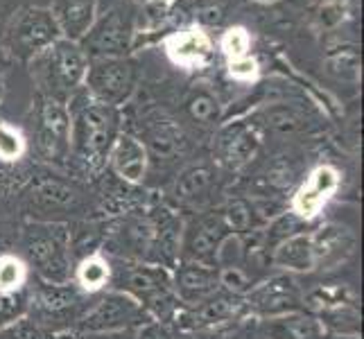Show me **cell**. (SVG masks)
<instances>
[{"label":"cell","instance_id":"cell-1","mask_svg":"<svg viewBox=\"0 0 364 339\" xmlns=\"http://www.w3.org/2000/svg\"><path fill=\"white\" fill-rule=\"evenodd\" d=\"M70 152L89 172H100L116 138L120 136V113L116 107L97 102L86 91L68 99Z\"/></svg>","mask_w":364,"mask_h":339},{"label":"cell","instance_id":"cell-2","mask_svg":"<svg viewBox=\"0 0 364 339\" xmlns=\"http://www.w3.org/2000/svg\"><path fill=\"white\" fill-rule=\"evenodd\" d=\"M111 287L136 298L159 323L174 321L181 308L172 290V271L166 265L129 260L111 262Z\"/></svg>","mask_w":364,"mask_h":339},{"label":"cell","instance_id":"cell-3","mask_svg":"<svg viewBox=\"0 0 364 339\" xmlns=\"http://www.w3.org/2000/svg\"><path fill=\"white\" fill-rule=\"evenodd\" d=\"M23 260L46 283H70V231L59 222H32L23 229Z\"/></svg>","mask_w":364,"mask_h":339},{"label":"cell","instance_id":"cell-4","mask_svg":"<svg viewBox=\"0 0 364 339\" xmlns=\"http://www.w3.org/2000/svg\"><path fill=\"white\" fill-rule=\"evenodd\" d=\"M32 61V75L39 84V95H48L59 102H66L84 84L89 68V57L84 55L80 43L68 39H57Z\"/></svg>","mask_w":364,"mask_h":339},{"label":"cell","instance_id":"cell-5","mask_svg":"<svg viewBox=\"0 0 364 339\" xmlns=\"http://www.w3.org/2000/svg\"><path fill=\"white\" fill-rule=\"evenodd\" d=\"M154 321L147 310L129 294L109 290L100 292L93 303L86 306L82 317L75 321L70 330L77 333H122L138 330L145 323Z\"/></svg>","mask_w":364,"mask_h":339},{"label":"cell","instance_id":"cell-6","mask_svg":"<svg viewBox=\"0 0 364 339\" xmlns=\"http://www.w3.org/2000/svg\"><path fill=\"white\" fill-rule=\"evenodd\" d=\"M61 39L59 28L43 7H21L14 16L9 18L5 30V45L14 57L30 61L48 45Z\"/></svg>","mask_w":364,"mask_h":339},{"label":"cell","instance_id":"cell-7","mask_svg":"<svg viewBox=\"0 0 364 339\" xmlns=\"http://www.w3.org/2000/svg\"><path fill=\"white\" fill-rule=\"evenodd\" d=\"M138 82V68L129 57L91 59L84 75V91L97 102L120 107L132 97Z\"/></svg>","mask_w":364,"mask_h":339},{"label":"cell","instance_id":"cell-8","mask_svg":"<svg viewBox=\"0 0 364 339\" xmlns=\"http://www.w3.org/2000/svg\"><path fill=\"white\" fill-rule=\"evenodd\" d=\"M86 298L89 294H84L77 285L70 283H46L39 281V287L30 294L28 308L34 312V323H39L41 328L50 323H66L68 330L82 317V312L86 310Z\"/></svg>","mask_w":364,"mask_h":339},{"label":"cell","instance_id":"cell-9","mask_svg":"<svg viewBox=\"0 0 364 339\" xmlns=\"http://www.w3.org/2000/svg\"><path fill=\"white\" fill-rule=\"evenodd\" d=\"M134 39V16L127 9L114 7L93 21L91 30L80 41L86 57H127Z\"/></svg>","mask_w":364,"mask_h":339},{"label":"cell","instance_id":"cell-10","mask_svg":"<svg viewBox=\"0 0 364 339\" xmlns=\"http://www.w3.org/2000/svg\"><path fill=\"white\" fill-rule=\"evenodd\" d=\"M229 235L227 222H224L222 212H202L195 220L186 224L179 240V258L188 262H199V265L215 267L218 254Z\"/></svg>","mask_w":364,"mask_h":339},{"label":"cell","instance_id":"cell-11","mask_svg":"<svg viewBox=\"0 0 364 339\" xmlns=\"http://www.w3.org/2000/svg\"><path fill=\"white\" fill-rule=\"evenodd\" d=\"M245 312L258 315L260 319L279 317L285 312H296L304 308V294L299 290V283L292 274L281 271L274 274L262 283H256L242 296Z\"/></svg>","mask_w":364,"mask_h":339},{"label":"cell","instance_id":"cell-12","mask_svg":"<svg viewBox=\"0 0 364 339\" xmlns=\"http://www.w3.org/2000/svg\"><path fill=\"white\" fill-rule=\"evenodd\" d=\"M242 315H245L242 296H233L220 290L218 294L202 301V303L179 308V312L174 315V321H177L179 330L183 333H210L224 323L240 319Z\"/></svg>","mask_w":364,"mask_h":339},{"label":"cell","instance_id":"cell-13","mask_svg":"<svg viewBox=\"0 0 364 339\" xmlns=\"http://www.w3.org/2000/svg\"><path fill=\"white\" fill-rule=\"evenodd\" d=\"M337 188H340V172L333 166L315 168L294 193L290 212H294V215L299 220H304L306 224L312 222L323 210V206L331 202V197L337 193Z\"/></svg>","mask_w":364,"mask_h":339},{"label":"cell","instance_id":"cell-14","mask_svg":"<svg viewBox=\"0 0 364 339\" xmlns=\"http://www.w3.org/2000/svg\"><path fill=\"white\" fill-rule=\"evenodd\" d=\"M172 290L181 308L202 303L222 290L218 267L181 260L177 269L172 271Z\"/></svg>","mask_w":364,"mask_h":339},{"label":"cell","instance_id":"cell-15","mask_svg":"<svg viewBox=\"0 0 364 339\" xmlns=\"http://www.w3.org/2000/svg\"><path fill=\"white\" fill-rule=\"evenodd\" d=\"M39 138L48 156H61L70 149V116L68 104L39 95Z\"/></svg>","mask_w":364,"mask_h":339},{"label":"cell","instance_id":"cell-16","mask_svg":"<svg viewBox=\"0 0 364 339\" xmlns=\"http://www.w3.org/2000/svg\"><path fill=\"white\" fill-rule=\"evenodd\" d=\"M107 163L116 172L118 179H122L124 183L138 185L147 177L149 156L141 138H136L132 134H120L114 147H111Z\"/></svg>","mask_w":364,"mask_h":339},{"label":"cell","instance_id":"cell-17","mask_svg":"<svg viewBox=\"0 0 364 339\" xmlns=\"http://www.w3.org/2000/svg\"><path fill=\"white\" fill-rule=\"evenodd\" d=\"M97 11V0H53V14L61 39L80 43L91 30Z\"/></svg>","mask_w":364,"mask_h":339},{"label":"cell","instance_id":"cell-18","mask_svg":"<svg viewBox=\"0 0 364 339\" xmlns=\"http://www.w3.org/2000/svg\"><path fill=\"white\" fill-rule=\"evenodd\" d=\"M312 235V251H315V269H328L344 262L353 254V233L340 224H326L317 231H310Z\"/></svg>","mask_w":364,"mask_h":339},{"label":"cell","instance_id":"cell-19","mask_svg":"<svg viewBox=\"0 0 364 339\" xmlns=\"http://www.w3.org/2000/svg\"><path fill=\"white\" fill-rule=\"evenodd\" d=\"M258 330L262 339H323L326 335L321 321L304 310L262 319Z\"/></svg>","mask_w":364,"mask_h":339},{"label":"cell","instance_id":"cell-20","mask_svg":"<svg viewBox=\"0 0 364 339\" xmlns=\"http://www.w3.org/2000/svg\"><path fill=\"white\" fill-rule=\"evenodd\" d=\"M269 265L287 274H306L315 269V251H312V235L301 231L269 251Z\"/></svg>","mask_w":364,"mask_h":339},{"label":"cell","instance_id":"cell-21","mask_svg":"<svg viewBox=\"0 0 364 339\" xmlns=\"http://www.w3.org/2000/svg\"><path fill=\"white\" fill-rule=\"evenodd\" d=\"M256 149H258V134L251 124L233 122L220 131V143H218L220 158L233 168L247 163L256 154Z\"/></svg>","mask_w":364,"mask_h":339},{"label":"cell","instance_id":"cell-22","mask_svg":"<svg viewBox=\"0 0 364 339\" xmlns=\"http://www.w3.org/2000/svg\"><path fill=\"white\" fill-rule=\"evenodd\" d=\"M215 185V170L210 166H193L183 170L174 181L172 195L179 204L199 206L208 199V193Z\"/></svg>","mask_w":364,"mask_h":339},{"label":"cell","instance_id":"cell-23","mask_svg":"<svg viewBox=\"0 0 364 339\" xmlns=\"http://www.w3.org/2000/svg\"><path fill=\"white\" fill-rule=\"evenodd\" d=\"M70 281L89 296L107 292V287H111V260L100 251H93L73 267Z\"/></svg>","mask_w":364,"mask_h":339},{"label":"cell","instance_id":"cell-24","mask_svg":"<svg viewBox=\"0 0 364 339\" xmlns=\"http://www.w3.org/2000/svg\"><path fill=\"white\" fill-rule=\"evenodd\" d=\"M168 55L183 66L202 64L210 55V39L202 30H186L168 41Z\"/></svg>","mask_w":364,"mask_h":339},{"label":"cell","instance_id":"cell-25","mask_svg":"<svg viewBox=\"0 0 364 339\" xmlns=\"http://www.w3.org/2000/svg\"><path fill=\"white\" fill-rule=\"evenodd\" d=\"M147 149V156L149 161L154 158H163V161H172L181 152V145H183V138L181 131L174 127L170 120H159L154 122L152 127L147 131V141L143 143Z\"/></svg>","mask_w":364,"mask_h":339},{"label":"cell","instance_id":"cell-26","mask_svg":"<svg viewBox=\"0 0 364 339\" xmlns=\"http://www.w3.org/2000/svg\"><path fill=\"white\" fill-rule=\"evenodd\" d=\"M186 111L199 127H215L222 118V104L218 95L204 84H195L191 89L186 97Z\"/></svg>","mask_w":364,"mask_h":339},{"label":"cell","instance_id":"cell-27","mask_svg":"<svg viewBox=\"0 0 364 339\" xmlns=\"http://www.w3.org/2000/svg\"><path fill=\"white\" fill-rule=\"evenodd\" d=\"M30 267L18 254L0 256V296H14L25 292L30 283Z\"/></svg>","mask_w":364,"mask_h":339},{"label":"cell","instance_id":"cell-28","mask_svg":"<svg viewBox=\"0 0 364 339\" xmlns=\"http://www.w3.org/2000/svg\"><path fill=\"white\" fill-rule=\"evenodd\" d=\"M30 197H32V204L41 208H64L77 202V195L73 193V188H68L64 181L50 179V177L36 181Z\"/></svg>","mask_w":364,"mask_h":339},{"label":"cell","instance_id":"cell-29","mask_svg":"<svg viewBox=\"0 0 364 339\" xmlns=\"http://www.w3.org/2000/svg\"><path fill=\"white\" fill-rule=\"evenodd\" d=\"M220 212L233 235H247L258 226V212L247 199H231Z\"/></svg>","mask_w":364,"mask_h":339},{"label":"cell","instance_id":"cell-30","mask_svg":"<svg viewBox=\"0 0 364 339\" xmlns=\"http://www.w3.org/2000/svg\"><path fill=\"white\" fill-rule=\"evenodd\" d=\"M265 122L276 134H296L306 127L304 113H299L294 107H287V104L269 107L265 111Z\"/></svg>","mask_w":364,"mask_h":339},{"label":"cell","instance_id":"cell-31","mask_svg":"<svg viewBox=\"0 0 364 339\" xmlns=\"http://www.w3.org/2000/svg\"><path fill=\"white\" fill-rule=\"evenodd\" d=\"M326 68L342 82H355L360 77V59L355 50H342L326 59Z\"/></svg>","mask_w":364,"mask_h":339},{"label":"cell","instance_id":"cell-32","mask_svg":"<svg viewBox=\"0 0 364 339\" xmlns=\"http://www.w3.org/2000/svg\"><path fill=\"white\" fill-rule=\"evenodd\" d=\"M25 154V138L18 129L0 120V163H14Z\"/></svg>","mask_w":364,"mask_h":339},{"label":"cell","instance_id":"cell-33","mask_svg":"<svg viewBox=\"0 0 364 339\" xmlns=\"http://www.w3.org/2000/svg\"><path fill=\"white\" fill-rule=\"evenodd\" d=\"M222 50L227 53V57L233 59H242L247 57V50H249V34L242 28H233L227 34L222 36Z\"/></svg>","mask_w":364,"mask_h":339},{"label":"cell","instance_id":"cell-34","mask_svg":"<svg viewBox=\"0 0 364 339\" xmlns=\"http://www.w3.org/2000/svg\"><path fill=\"white\" fill-rule=\"evenodd\" d=\"M344 18V7L337 3H323L319 9V23L323 28H335Z\"/></svg>","mask_w":364,"mask_h":339},{"label":"cell","instance_id":"cell-35","mask_svg":"<svg viewBox=\"0 0 364 339\" xmlns=\"http://www.w3.org/2000/svg\"><path fill=\"white\" fill-rule=\"evenodd\" d=\"M229 68H231L233 77H237V80H251L256 75V61L247 55L242 59H233Z\"/></svg>","mask_w":364,"mask_h":339},{"label":"cell","instance_id":"cell-36","mask_svg":"<svg viewBox=\"0 0 364 339\" xmlns=\"http://www.w3.org/2000/svg\"><path fill=\"white\" fill-rule=\"evenodd\" d=\"M16 177H18V174L11 172L7 168V163H0V199H7L18 188Z\"/></svg>","mask_w":364,"mask_h":339},{"label":"cell","instance_id":"cell-37","mask_svg":"<svg viewBox=\"0 0 364 339\" xmlns=\"http://www.w3.org/2000/svg\"><path fill=\"white\" fill-rule=\"evenodd\" d=\"M134 339H172V335L166 330V325L159 323V321H149L145 323L143 328L136 330Z\"/></svg>","mask_w":364,"mask_h":339},{"label":"cell","instance_id":"cell-38","mask_svg":"<svg viewBox=\"0 0 364 339\" xmlns=\"http://www.w3.org/2000/svg\"><path fill=\"white\" fill-rule=\"evenodd\" d=\"M323 339H360V335H337V333H326Z\"/></svg>","mask_w":364,"mask_h":339},{"label":"cell","instance_id":"cell-39","mask_svg":"<svg viewBox=\"0 0 364 339\" xmlns=\"http://www.w3.org/2000/svg\"><path fill=\"white\" fill-rule=\"evenodd\" d=\"M3 95H5V80H3V75H0V102H3Z\"/></svg>","mask_w":364,"mask_h":339},{"label":"cell","instance_id":"cell-40","mask_svg":"<svg viewBox=\"0 0 364 339\" xmlns=\"http://www.w3.org/2000/svg\"><path fill=\"white\" fill-rule=\"evenodd\" d=\"M323 3H337V5H342L344 0H321V5H323Z\"/></svg>","mask_w":364,"mask_h":339},{"label":"cell","instance_id":"cell-41","mask_svg":"<svg viewBox=\"0 0 364 339\" xmlns=\"http://www.w3.org/2000/svg\"><path fill=\"white\" fill-rule=\"evenodd\" d=\"M290 3H294V5H306L308 0H290Z\"/></svg>","mask_w":364,"mask_h":339},{"label":"cell","instance_id":"cell-42","mask_svg":"<svg viewBox=\"0 0 364 339\" xmlns=\"http://www.w3.org/2000/svg\"><path fill=\"white\" fill-rule=\"evenodd\" d=\"M260 3H274V0H260Z\"/></svg>","mask_w":364,"mask_h":339}]
</instances>
